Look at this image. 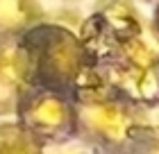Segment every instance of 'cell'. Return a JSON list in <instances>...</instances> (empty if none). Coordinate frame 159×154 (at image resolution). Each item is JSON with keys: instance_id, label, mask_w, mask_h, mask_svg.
I'll use <instances>...</instances> for the list:
<instances>
[{"instance_id": "obj_1", "label": "cell", "mask_w": 159, "mask_h": 154, "mask_svg": "<svg viewBox=\"0 0 159 154\" xmlns=\"http://www.w3.org/2000/svg\"><path fill=\"white\" fill-rule=\"evenodd\" d=\"M43 66L50 70L55 77H68L73 75L77 68V46L68 34L57 30L55 36H50L46 43V57H43Z\"/></svg>"}, {"instance_id": "obj_2", "label": "cell", "mask_w": 159, "mask_h": 154, "mask_svg": "<svg viewBox=\"0 0 159 154\" xmlns=\"http://www.w3.org/2000/svg\"><path fill=\"white\" fill-rule=\"evenodd\" d=\"M89 118H91V122L96 125V127H100L111 138H120L125 134V129H127L125 116H123L118 109H114V107H96V109L89 111Z\"/></svg>"}, {"instance_id": "obj_3", "label": "cell", "mask_w": 159, "mask_h": 154, "mask_svg": "<svg viewBox=\"0 0 159 154\" xmlns=\"http://www.w3.org/2000/svg\"><path fill=\"white\" fill-rule=\"evenodd\" d=\"M125 55H127L129 64L136 66V68H150L157 59V48L136 34L129 41H125Z\"/></svg>"}, {"instance_id": "obj_4", "label": "cell", "mask_w": 159, "mask_h": 154, "mask_svg": "<svg viewBox=\"0 0 159 154\" xmlns=\"http://www.w3.org/2000/svg\"><path fill=\"white\" fill-rule=\"evenodd\" d=\"M64 116H66V109L59 100H41L32 109V120L41 127H50V129L59 127L64 122Z\"/></svg>"}, {"instance_id": "obj_5", "label": "cell", "mask_w": 159, "mask_h": 154, "mask_svg": "<svg viewBox=\"0 0 159 154\" xmlns=\"http://www.w3.org/2000/svg\"><path fill=\"white\" fill-rule=\"evenodd\" d=\"M27 16V7L23 0H0V25L14 27L23 23Z\"/></svg>"}, {"instance_id": "obj_6", "label": "cell", "mask_w": 159, "mask_h": 154, "mask_svg": "<svg viewBox=\"0 0 159 154\" xmlns=\"http://www.w3.org/2000/svg\"><path fill=\"white\" fill-rule=\"evenodd\" d=\"M77 86L86 98H100L105 91H107V84L105 79L93 70H82L80 73V79H77Z\"/></svg>"}, {"instance_id": "obj_7", "label": "cell", "mask_w": 159, "mask_h": 154, "mask_svg": "<svg viewBox=\"0 0 159 154\" xmlns=\"http://www.w3.org/2000/svg\"><path fill=\"white\" fill-rule=\"evenodd\" d=\"M0 154H30V147L11 129H2L0 131Z\"/></svg>"}, {"instance_id": "obj_8", "label": "cell", "mask_w": 159, "mask_h": 154, "mask_svg": "<svg viewBox=\"0 0 159 154\" xmlns=\"http://www.w3.org/2000/svg\"><path fill=\"white\" fill-rule=\"evenodd\" d=\"M157 154H159V152H157Z\"/></svg>"}]
</instances>
